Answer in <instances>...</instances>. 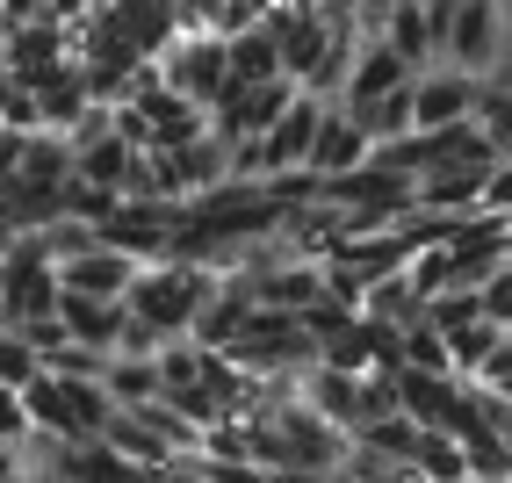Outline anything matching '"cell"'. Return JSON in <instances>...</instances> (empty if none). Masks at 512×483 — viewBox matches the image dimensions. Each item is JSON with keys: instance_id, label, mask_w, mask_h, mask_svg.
<instances>
[{"instance_id": "obj_1", "label": "cell", "mask_w": 512, "mask_h": 483, "mask_svg": "<svg viewBox=\"0 0 512 483\" xmlns=\"http://www.w3.org/2000/svg\"><path fill=\"white\" fill-rule=\"evenodd\" d=\"M217 282L224 274L202 267V260H145V274L130 282V310L174 339V332H195V318H202V303H210Z\"/></svg>"}, {"instance_id": "obj_2", "label": "cell", "mask_w": 512, "mask_h": 483, "mask_svg": "<svg viewBox=\"0 0 512 483\" xmlns=\"http://www.w3.org/2000/svg\"><path fill=\"white\" fill-rule=\"evenodd\" d=\"M505 58H512L505 0H455V8H448V58H440V65H462V73L491 80Z\"/></svg>"}, {"instance_id": "obj_3", "label": "cell", "mask_w": 512, "mask_h": 483, "mask_svg": "<svg viewBox=\"0 0 512 483\" xmlns=\"http://www.w3.org/2000/svg\"><path fill=\"white\" fill-rule=\"evenodd\" d=\"M58 296H65L58 260L44 253V238H37V231H22V238H15V253H8V267H0V325L51 318Z\"/></svg>"}, {"instance_id": "obj_4", "label": "cell", "mask_w": 512, "mask_h": 483, "mask_svg": "<svg viewBox=\"0 0 512 483\" xmlns=\"http://www.w3.org/2000/svg\"><path fill=\"white\" fill-rule=\"evenodd\" d=\"M159 73L174 80L188 101L217 109V94L231 87V37H217V29H181V37L159 51Z\"/></svg>"}, {"instance_id": "obj_5", "label": "cell", "mask_w": 512, "mask_h": 483, "mask_svg": "<svg viewBox=\"0 0 512 483\" xmlns=\"http://www.w3.org/2000/svg\"><path fill=\"white\" fill-rule=\"evenodd\" d=\"M412 109H419V130H448V123H469L484 109V80L462 73V65H426L412 80Z\"/></svg>"}, {"instance_id": "obj_6", "label": "cell", "mask_w": 512, "mask_h": 483, "mask_svg": "<svg viewBox=\"0 0 512 483\" xmlns=\"http://www.w3.org/2000/svg\"><path fill=\"white\" fill-rule=\"evenodd\" d=\"M375 159V137L361 130V116L347 109V101H332V116L318 130V145H311V174L318 181H339V174H354V166Z\"/></svg>"}, {"instance_id": "obj_7", "label": "cell", "mask_w": 512, "mask_h": 483, "mask_svg": "<svg viewBox=\"0 0 512 483\" xmlns=\"http://www.w3.org/2000/svg\"><path fill=\"white\" fill-rule=\"evenodd\" d=\"M138 274H145L138 253H123V246H109V238H101L94 253H80V260L58 267V282L80 289V296H123V303H130V282H138Z\"/></svg>"}, {"instance_id": "obj_8", "label": "cell", "mask_w": 512, "mask_h": 483, "mask_svg": "<svg viewBox=\"0 0 512 483\" xmlns=\"http://www.w3.org/2000/svg\"><path fill=\"white\" fill-rule=\"evenodd\" d=\"M138 166H145V145H130L123 130H101L94 145H80V181H94V188H116V195H130Z\"/></svg>"}, {"instance_id": "obj_9", "label": "cell", "mask_w": 512, "mask_h": 483, "mask_svg": "<svg viewBox=\"0 0 512 483\" xmlns=\"http://www.w3.org/2000/svg\"><path fill=\"white\" fill-rule=\"evenodd\" d=\"M397 383H404V411H412L419 426H455V411H462V375L397 368Z\"/></svg>"}, {"instance_id": "obj_10", "label": "cell", "mask_w": 512, "mask_h": 483, "mask_svg": "<svg viewBox=\"0 0 512 483\" xmlns=\"http://www.w3.org/2000/svg\"><path fill=\"white\" fill-rule=\"evenodd\" d=\"M404 80H419L412 73V58H404L397 44H361V65H354V80H347V109L354 101H375V94H390V87H404Z\"/></svg>"}, {"instance_id": "obj_11", "label": "cell", "mask_w": 512, "mask_h": 483, "mask_svg": "<svg viewBox=\"0 0 512 483\" xmlns=\"http://www.w3.org/2000/svg\"><path fill=\"white\" fill-rule=\"evenodd\" d=\"M361 318H375V325H419L426 318V296L412 289V274H404V267H390V274H375V282H368Z\"/></svg>"}, {"instance_id": "obj_12", "label": "cell", "mask_w": 512, "mask_h": 483, "mask_svg": "<svg viewBox=\"0 0 512 483\" xmlns=\"http://www.w3.org/2000/svg\"><path fill=\"white\" fill-rule=\"evenodd\" d=\"M354 116H361V130L375 137V145H390V137H412V130H419L412 80H404V87H390V94H375V101H354Z\"/></svg>"}, {"instance_id": "obj_13", "label": "cell", "mask_w": 512, "mask_h": 483, "mask_svg": "<svg viewBox=\"0 0 512 483\" xmlns=\"http://www.w3.org/2000/svg\"><path fill=\"white\" fill-rule=\"evenodd\" d=\"M231 80L238 87H253V80H282V44H275V29H238L231 37Z\"/></svg>"}, {"instance_id": "obj_14", "label": "cell", "mask_w": 512, "mask_h": 483, "mask_svg": "<svg viewBox=\"0 0 512 483\" xmlns=\"http://www.w3.org/2000/svg\"><path fill=\"white\" fill-rule=\"evenodd\" d=\"M109 390L123 397V411H138V404L166 397V368H159V354H116V361H109Z\"/></svg>"}, {"instance_id": "obj_15", "label": "cell", "mask_w": 512, "mask_h": 483, "mask_svg": "<svg viewBox=\"0 0 512 483\" xmlns=\"http://www.w3.org/2000/svg\"><path fill=\"white\" fill-rule=\"evenodd\" d=\"M412 462H419V476H426V483H469V476H476V469H469V447H462L448 426H426Z\"/></svg>"}, {"instance_id": "obj_16", "label": "cell", "mask_w": 512, "mask_h": 483, "mask_svg": "<svg viewBox=\"0 0 512 483\" xmlns=\"http://www.w3.org/2000/svg\"><path fill=\"white\" fill-rule=\"evenodd\" d=\"M404 368H433V375H455V347H448V332H440L433 318L404 325Z\"/></svg>"}, {"instance_id": "obj_17", "label": "cell", "mask_w": 512, "mask_h": 483, "mask_svg": "<svg viewBox=\"0 0 512 483\" xmlns=\"http://www.w3.org/2000/svg\"><path fill=\"white\" fill-rule=\"evenodd\" d=\"M426 318H433L440 332H462V325H476V318H491V310H484V289H476V282H455V289H440V296L426 303Z\"/></svg>"}, {"instance_id": "obj_18", "label": "cell", "mask_w": 512, "mask_h": 483, "mask_svg": "<svg viewBox=\"0 0 512 483\" xmlns=\"http://www.w3.org/2000/svg\"><path fill=\"white\" fill-rule=\"evenodd\" d=\"M0 123H8V130H44L37 87H29L22 73H8V65H0Z\"/></svg>"}, {"instance_id": "obj_19", "label": "cell", "mask_w": 512, "mask_h": 483, "mask_svg": "<svg viewBox=\"0 0 512 483\" xmlns=\"http://www.w3.org/2000/svg\"><path fill=\"white\" fill-rule=\"evenodd\" d=\"M29 375H44V347L22 325H0V383H29Z\"/></svg>"}, {"instance_id": "obj_20", "label": "cell", "mask_w": 512, "mask_h": 483, "mask_svg": "<svg viewBox=\"0 0 512 483\" xmlns=\"http://www.w3.org/2000/svg\"><path fill=\"white\" fill-rule=\"evenodd\" d=\"M505 339V325L498 318H476V325H462V332H448V347H455V375H476L491 361V347Z\"/></svg>"}, {"instance_id": "obj_21", "label": "cell", "mask_w": 512, "mask_h": 483, "mask_svg": "<svg viewBox=\"0 0 512 483\" xmlns=\"http://www.w3.org/2000/svg\"><path fill=\"white\" fill-rule=\"evenodd\" d=\"M476 123H484V130H491V145L512 159V87L484 80V109H476Z\"/></svg>"}, {"instance_id": "obj_22", "label": "cell", "mask_w": 512, "mask_h": 483, "mask_svg": "<svg viewBox=\"0 0 512 483\" xmlns=\"http://www.w3.org/2000/svg\"><path fill=\"white\" fill-rule=\"evenodd\" d=\"M29 404H22V383H0V440H29Z\"/></svg>"}, {"instance_id": "obj_23", "label": "cell", "mask_w": 512, "mask_h": 483, "mask_svg": "<svg viewBox=\"0 0 512 483\" xmlns=\"http://www.w3.org/2000/svg\"><path fill=\"white\" fill-rule=\"evenodd\" d=\"M469 383H491V390H505V397H512V332H505V339H498V347H491V361H484V368H476V375H469Z\"/></svg>"}, {"instance_id": "obj_24", "label": "cell", "mask_w": 512, "mask_h": 483, "mask_svg": "<svg viewBox=\"0 0 512 483\" xmlns=\"http://www.w3.org/2000/svg\"><path fill=\"white\" fill-rule=\"evenodd\" d=\"M484 310H491V318L512 332V260H505V267L491 274V282H484Z\"/></svg>"}, {"instance_id": "obj_25", "label": "cell", "mask_w": 512, "mask_h": 483, "mask_svg": "<svg viewBox=\"0 0 512 483\" xmlns=\"http://www.w3.org/2000/svg\"><path fill=\"white\" fill-rule=\"evenodd\" d=\"M484 210H505V217H512V159L491 166V181H484Z\"/></svg>"}, {"instance_id": "obj_26", "label": "cell", "mask_w": 512, "mask_h": 483, "mask_svg": "<svg viewBox=\"0 0 512 483\" xmlns=\"http://www.w3.org/2000/svg\"><path fill=\"white\" fill-rule=\"evenodd\" d=\"M15 238H22V231H15L8 217H0V267H8V253H15Z\"/></svg>"}]
</instances>
